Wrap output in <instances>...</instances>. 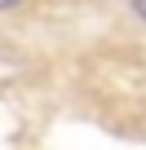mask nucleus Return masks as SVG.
Wrapping results in <instances>:
<instances>
[{
    "mask_svg": "<svg viewBox=\"0 0 146 150\" xmlns=\"http://www.w3.org/2000/svg\"><path fill=\"white\" fill-rule=\"evenodd\" d=\"M128 9H133V13H137V18L146 22V0H128Z\"/></svg>",
    "mask_w": 146,
    "mask_h": 150,
    "instance_id": "nucleus-1",
    "label": "nucleus"
},
{
    "mask_svg": "<svg viewBox=\"0 0 146 150\" xmlns=\"http://www.w3.org/2000/svg\"><path fill=\"white\" fill-rule=\"evenodd\" d=\"M22 0H0V13H9V9H18Z\"/></svg>",
    "mask_w": 146,
    "mask_h": 150,
    "instance_id": "nucleus-2",
    "label": "nucleus"
}]
</instances>
